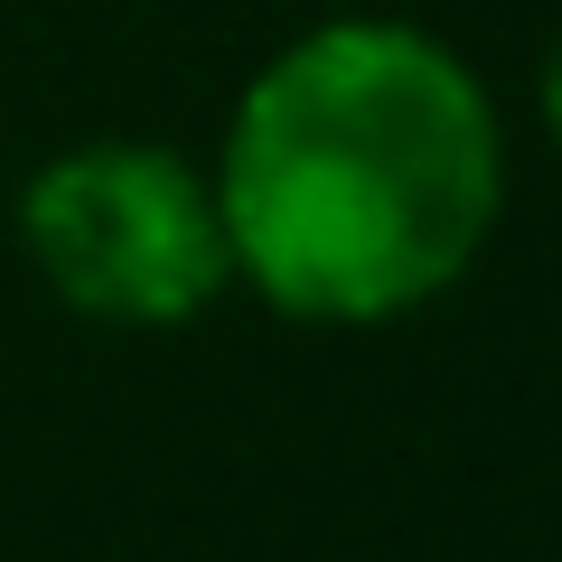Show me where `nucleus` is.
<instances>
[{
  "label": "nucleus",
  "mask_w": 562,
  "mask_h": 562,
  "mask_svg": "<svg viewBox=\"0 0 562 562\" xmlns=\"http://www.w3.org/2000/svg\"><path fill=\"white\" fill-rule=\"evenodd\" d=\"M497 206V103L431 29L328 20L281 47L225 122V254L281 319H413L479 262Z\"/></svg>",
  "instance_id": "obj_1"
},
{
  "label": "nucleus",
  "mask_w": 562,
  "mask_h": 562,
  "mask_svg": "<svg viewBox=\"0 0 562 562\" xmlns=\"http://www.w3.org/2000/svg\"><path fill=\"white\" fill-rule=\"evenodd\" d=\"M20 244L66 310L103 328H188L225 281L216 179L150 140H85L29 179Z\"/></svg>",
  "instance_id": "obj_2"
},
{
  "label": "nucleus",
  "mask_w": 562,
  "mask_h": 562,
  "mask_svg": "<svg viewBox=\"0 0 562 562\" xmlns=\"http://www.w3.org/2000/svg\"><path fill=\"white\" fill-rule=\"evenodd\" d=\"M535 94H543V132L562 140V29H553V47H543V85Z\"/></svg>",
  "instance_id": "obj_3"
}]
</instances>
